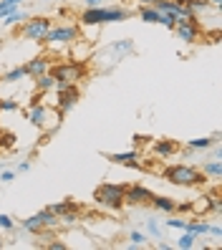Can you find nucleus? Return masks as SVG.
Instances as JSON below:
<instances>
[{"label":"nucleus","mask_w":222,"mask_h":250,"mask_svg":"<svg viewBox=\"0 0 222 250\" xmlns=\"http://www.w3.org/2000/svg\"><path fill=\"white\" fill-rule=\"evenodd\" d=\"M131 18V10L121 5H99V8H83L79 16L81 28H99V25H111V23H124Z\"/></svg>","instance_id":"f257e3e1"},{"label":"nucleus","mask_w":222,"mask_h":250,"mask_svg":"<svg viewBox=\"0 0 222 250\" xmlns=\"http://www.w3.org/2000/svg\"><path fill=\"white\" fill-rule=\"evenodd\" d=\"M161 177L174 187H207V182H210L195 165H184V162L164 167L161 169Z\"/></svg>","instance_id":"f03ea898"},{"label":"nucleus","mask_w":222,"mask_h":250,"mask_svg":"<svg viewBox=\"0 0 222 250\" xmlns=\"http://www.w3.org/2000/svg\"><path fill=\"white\" fill-rule=\"evenodd\" d=\"M28 122H31L36 129L40 131H46V134H51V131H56L58 126H61L63 122V114L58 111L56 106H48L46 101H40V104H33V106H28Z\"/></svg>","instance_id":"7ed1b4c3"},{"label":"nucleus","mask_w":222,"mask_h":250,"mask_svg":"<svg viewBox=\"0 0 222 250\" xmlns=\"http://www.w3.org/2000/svg\"><path fill=\"white\" fill-rule=\"evenodd\" d=\"M124 189H126V185L103 182V185L96 187L94 202L99 205V208L109 210V212H119V210H124Z\"/></svg>","instance_id":"20e7f679"},{"label":"nucleus","mask_w":222,"mask_h":250,"mask_svg":"<svg viewBox=\"0 0 222 250\" xmlns=\"http://www.w3.org/2000/svg\"><path fill=\"white\" fill-rule=\"evenodd\" d=\"M76 38H81V25L79 23H61V25H51V31L46 33V38H43V43L56 51H68V46Z\"/></svg>","instance_id":"39448f33"},{"label":"nucleus","mask_w":222,"mask_h":250,"mask_svg":"<svg viewBox=\"0 0 222 250\" xmlns=\"http://www.w3.org/2000/svg\"><path fill=\"white\" fill-rule=\"evenodd\" d=\"M46 228L48 230H58V228H61V225H58V215L51 208H43L36 215L20 220V230L23 232H31V235H38L40 230H46Z\"/></svg>","instance_id":"423d86ee"},{"label":"nucleus","mask_w":222,"mask_h":250,"mask_svg":"<svg viewBox=\"0 0 222 250\" xmlns=\"http://www.w3.org/2000/svg\"><path fill=\"white\" fill-rule=\"evenodd\" d=\"M131 53H134V41H131V38L111 41V43H106L101 51H94V56H106V61H109L106 71H111L116 63H121V58H126V56H131Z\"/></svg>","instance_id":"0eeeda50"},{"label":"nucleus","mask_w":222,"mask_h":250,"mask_svg":"<svg viewBox=\"0 0 222 250\" xmlns=\"http://www.w3.org/2000/svg\"><path fill=\"white\" fill-rule=\"evenodd\" d=\"M51 25H53V18H48V16H31L25 23H20V38L43 43L46 33L51 31Z\"/></svg>","instance_id":"6e6552de"},{"label":"nucleus","mask_w":222,"mask_h":250,"mask_svg":"<svg viewBox=\"0 0 222 250\" xmlns=\"http://www.w3.org/2000/svg\"><path fill=\"white\" fill-rule=\"evenodd\" d=\"M51 76L61 83H79L86 76V63H76V61L51 63Z\"/></svg>","instance_id":"1a4fd4ad"},{"label":"nucleus","mask_w":222,"mask_h":250,"mask_svg":"<svg viewBox=\"0 0 222 250\" xmlns=\"http://www.w3.org/2000/svg\"><path fill=\"white\" fill-rule=\"evenodd\" d=\"M152 197H154V192L149 187H144V185H126V189H124V205L126 208H146V205L152 202Z\"/></svg>","instance_id":"9d476101"},{"label":"nucleus","mask_w":222,"mask_h":250,"mask_svg":"<svg viewBox=\"0 0 222 250\" xmlns=\"http://www.w3.org/2000/svg\"><path fill=\"white\" fill-rule=\"evenodd\" d=\"M56 94V109L61 111L63 116L79 104V99H81V89H79V83H68L66 89H61V91H53Z\"/></svg>","instance_id":"9b49d317"},{"label":"nucleus","mask_w":222,"mask_h":250,"mask_svg":"<svg viewBox=\"0 0 222 250\" xmlns=\"http://www.w3.org/2000/svg\"><path fill=\"white\" fill-rule=\"evenodd\" d=\"M106 159L111 165H119V167H131V169H146V162L144 154L137 149H129V152H116V154H106Z\"/></svg>","instance_id":"f8f14e48"},{"label":"nucleus","mask_w":222,"mask_h":250,"mask_svg":"<svg viewBox=\"0 0 222 250\" xmlns=\"http://www.w3.org/2000/svg\"><path fill=\"white\" fill-rule=\"evenodd\" d=\"M172 31L177 33V38L182 43L192 46V43H200V38H202V23H200V18L197 21H182V23H177Z\"/></svg>","instance_id":"ddd939ff"},{"label":"nucleus","mask_w":222,"mask_h":250,"mask_svg":"<svg viewBox=\"0 0 222 250\" xmlns=\"http://www.w3.org/2000/svg\"><path fill=\"white\" fill-rule=\"evenodd\" d=\"M149 146H152L154 159H169L174 154H180V149H182V146L177 144L174 139H152Z\"/></svg>","instance_id":"4468645a"},{"label":"nucleus","mask_w":222,"mask_h":250,"mask_svg":"<svg viewBox=\"0 0 222 250\" xmlns=\"http://www.w3.org/2000/svg\"><path fill=\"white\" fill-rule=\"evenodd\" d=\"M68 58H71V61H76V63H88V61H91V56H94V48H91V43H83L81 38H76V41H73L71 43V46H68Z\"/></svg>","instance_id":"2eb2a0df"},{"label":"nucleus","mask_w":222,"mask_h":250,"mask_svg":"<svg viewBox=\"0 0 222 250\" xmlns=\"http://www.w3.org/2000/svg\"><path fill=\"white\" fill-rule=\"evenodd\" d=\"M23 66H25L28 79H36V76H40V73H48V71H51V58H48L46 53H40V56L31 58V61L23 63Z\"/></svg>","instance_id":"dca6fc26"},{"label":"nucleus","mask_w":222,"mask_h":250,"mask_svg":"<svg viewBox=\"0 0 222 250\" xmlns=\"http://www.w3.org/2000/svg\"><path fill=\"white\" fill-rule=\"evenodd\" d=\"M207 212H212V197L207 195V192L189 202V215H192V217H202V215H207Z\"/></svg>","instance_id":"f3484780"},{"label":"nucleus","mask_w":222,"mask_h":250,"mask_svg":"<svg viewBox=\"0 0 222 250\" xmlns=\"http://www.w3.org/2000/svg\"><path fill=\"white\" fill-rule=\"evenodd\" d=\"M28 18H31V13H28L23 5L20 8H16L13 13H8V16L0 21V25H3V31H10V28H16V25H20V23H25Z\"/></svg>","instance_id":"a211bd4d"},{"label":"nucleus","mask_w":222,"mask_h":250,"mask_svg":"<svg viewBox=\"0 0 222 250\" xmlns=\"http://www.w3.org/2000/svg\"><path fill=\"white\" fill-rule=\"evenodd\" d=\"M149 205H152L157 212H161V215H174V205H177V200L169 197V195H154Z\"/></svg>","instance_id":"6ab92c4d"},{"label":"nucleus","mask_w":222,"mask_h":250,"mask_svg":"<svg viewBox=\"0 0 222 250\" xmlns=\"http://www.w3.org/2000/svg\"><path fill=\"white\" fill-rule=\"evenodd\" d=\"M200 172L204 174L207 180L220 182V180H222V159H210V162H202Z\"/></svg>","instance_id":"aec40b11"},{"label":"nucleus","mask_w":222,"mask_h":250,"mask_svg":"<svg viewBox=\"0 0 222 250\" xmlns=\"http://www.w3.org/2000/svg\"><path fill=\"white\" fill-rule=\"evenodd\" d=\"M212 144H215V139H212V137H200V139H187V142H184V146H187L189 152H195V154H197V152L207 154Z\"/></svg>","instance_id":"412c9836"},{"label":"nucleus","mask_w":222,"mask_h":250,"mask_svg":"<svg viewBox=\"0 0 222 250\" xmlns=\"http://www.w3.org/2000/svg\"><path fill=\"white\" fill-rule=\"evenodd\" d=\"M81 223V210H66L58 215V225L61 228H76Z\"/></svg>","instance_id":"4be33fe9"},{"label":"nucleus","mask_w":222,"mask_h":250,"mask_svg":"<svg viewBox=\"0 0 222 250\" xmlns=\"http://www.w3.org/2000/svg\"><path fill=\"white\" fill-rule=\"evenodd\" d=\"M33 83H36V91H40V94H48V91H53V83H56V79L51 76V71H48V73H40V76H36V79H33Z\"/></svg>","instance_id":"5701e85b"},{"label":"nucleus","mask_w":222,"mask_h":250,"mask_svg":"<svg viewBox=\"0 0 222 250\" xmlns=\"http://www.w3.org/2000/svg\"><path fill=\"white\" fill-rule=\"evenodd\" d=\"M23 79H28L25 66H16V68H8L0 81H3V83H18V81H23Z\"/></svg>","instance_id":"b1692460"},{"label":"nucleus","mask_w":222,"mask_h":250,"mask_svg":"<svg viewBox=\"0 0 222 250\" xmlns=\"http://www.w3.org/2000/svg\"><path fill=\"white\" fill-rule=\"evenodd\" d=\"M137 13H139V21H144V23H157L159 21V10L154 5H137Z\"/></svg>","instance_id":"393cba45"},{"label":"nucleus","mask_w":222,"mask_h":250,"mask_svg":"<svg viewBox=\"0 0 222 250\" xmlns=\"http://www.w3.org/2000/svg\"><path fill=\"white\" fill-rule=\"evenodd\" d=\"M149 245V235L144 230H131L129 232V248H146Z\"/></svg>","instance_id":"a878e982"},{"label":"nucleus","mask_w":222,"mask_h":250,"mask_svg":"<svg viewBox=\"0 0 222 250\" xmlns=\"http://www.w3.org/2000/svg\"><path fill=\"white\" fill-rule=\"evenodd\" d=\"M195 245H197V235H192L187 230H182V238H177L174 243V248H180V250H192Z\"/></svg>","instance_id":"bb28decb"},{"label":"nucleus","mask_w":222,"mask_h":250,"mask_svg":"<svg viewBox=\"0 0 222 250\" xmlns=\"http://www.w3.org/2000/svg\"><path fill=\"white\" fill-rule=\"evenodd\" d=\"M182 3L195 13V16H200V13H207V10H212L210 5V0H182Z\"/></svg>","instance_id":"cd10ccee"},{"label":"nucleus","mask_w":222,"mask_h":250,"mask_svg":"<svg viewBox=\"0 0 222 250\" xmlns=\"http://www.w3.org/2000/svg\"><path fill=\"white\" fill-rule=\"evenodd\" d=\"M144 232L152 235V238H161V223L157 217H149V220H146V225H144Z\"/></svg>","instance_id":"c85d7f7f"},{"label":"nucleus","mask_w":222,"mask_h":250,"mask_svg":"<svg viewBox=\"0 0 222 250\" xmlns=\"http://www.w3.org/2000/svg\"><path fill=\"white\" fill-rule=\"evenodd\" d=\"M23 5V0H0V21H3L8 13H13L16 8Z\"/></svg>","instance_id":"c756f323"},{"label":"nucleus","mask_w":222,"mask_h":250,"mask_svg":"<svg viewBox=\"0 0 222 250\" xmlns=\"http://www.w3.org/2000/svg\"><path fill=\"white\" fill-rule=\"evenodd\" d=\"M48 208L56 212V215H61V212H66V210H81L73 200H63V202H56V205H48Z\"/></svg>","instance_id":"7c9ffc66"},{"label":"nucleus","mask_w":222,"mask_h":250,"mask_svg":"<svg viewBox=\"0 0 222 250\" xmlns=\"http://www.w3.org/2000/svg\"><path fill=\"white\" fill-rule=\"evenodd\" d=\"M159 25H164L167 31H172V28L177 25V21H174V16L172 13H167V10H159V21H157Z\"/></svg>","instance_id":"2f4dec72"},{"label":"nucleus","mask_w":222,"mask_h":250,"mask_svg":"<svg viewBox=\"0 0 222 250\" xmlns=\"http://www.w3.org/2000/svg\"><path fill=\"white\" fill-rule=\"evenodd\" d=\"M0 230H3V232H13V230H16V220H13L10 215H5V212H0Z\"/></svg>","instance_id":"473e14b6"},{"label":"nucleus","mask_w":222,"mask_h":250,"mask_svg":"<svg viewBox=\"0 0 222 250\" xmlns=\"http://www.w3.org/2000/svg\"><path fill=\"white\" fill-rule=\"evenodd\" d=\"M20 104L16 99H0V111H18Z\"/></svg>","instance_id":"72a5a7b5"},{"label":"nucleus","mask_w":222,"mask_h":250,"mask_svg":"<svg viewBox=\"0 0 222 250\" xmlns=\"http://www.w3.org/2000/svg\"><path fill=\"white\" fill-rule=\"evenodd\" d=\"M164 225L172 228V230H184V228H187V220H182V217H169V220H164Z\"/></svg>","instance_id":"f704fd0d"},{"label":"nucleus","mask_w":222,"mask_h":250,"mask_svg":"<svg viewBox=\"0 0 222 250\" xmlns=\"http://www.w3.org/2000/svg\"><path fill=\"white\" fill-rule=\"evenodd\" d=\"M43 248H48V250H66L68 245H66L63 240H53V238H51V240H48L46 245H43Z\"/></svg>","instance_id":"c9c22d12"},{"label":"nucleus","mask_w":222,"mask_h":250,"mask_svg":"<svg viewBox=\"0 0 222 250\" xmlns=\"http://www.w3.org/2000/svg\"><path fill=\"white\" fill-rule=\"evenodd\" d=\"M13 180H16V172H13V169H3V172H0V182H3V185H10Z\"/></svg>","instance_id":"e433bc0d"},{"label":"nucleus","mask_w":222,"mask_h":250,"mask_svg":"<svg viewBox=\"0 0 222 250\" xmlns=\"http://www.w3.org/2000/svg\"><path fill=\"white\" fill-rule=\"evenodd\" d=\"M207 235H212L215 240H220V238H222V228H220V223H210V230H207Z\"/></svg>","instance_id":"4c0bfd02"},{"label":"nucleus","mask_w":222,"mask_h":250,"mask_svg":"<svg viewBox=\"0 0 222 250\" xmlns=\"http://www.w3.org/2000/svg\"><path fill=\"white\" fill-rule=\"evenodd\" d=\"M0 144H3V146H13V144H16V137H13V134H3V137H0Z\"/></svg>","instance_id":"58836bf2"},{"label":"nucleus","mask_w":222,"mask_h":250,"mask_svg":"<svg viewBox=\"0 0 222 250\" xmlns=\"http://www.w3.org/2000/svg\"><path fill=\"white\" fill-rule=\"evenodd\" d=\"M174 212H180V215L189 212V202H177V205H174Z\"/></svg>","instance_id":"ea45409f"},{"label":"nucleus","mask_w":222,"mask_h":250,"mask_svg":"<svg viewBox=\"0 0 222 250\" xmlns=\"http://www.w3.org/2000/svg\"><path fill=\"white\" fill-rule=\"evenodd\" d=\"M103 5V0H83V8H99Z\"/></svg>","instance_id":"a19ab883"},{"label":"nucleus","mask_w":222,"mask_h":250,"mask_svg":"<svg viewBox=\"0 0 222 250\" xmlns=\"http://www.w3.org/2000/svg\"><path fill=\"white\" fill-rule=\"evenodd\" d=\"M28 169H31V162H20V165H18V172H28Z\"/></svg>","instance_id":"79ce46f5"},{"label":"nucleus","mask_w":222,"mask_h":250,"mask_svg":"<svg viewBox=\"0 0 222 250\" xmlns=\"http://www.w3.org/2000/svg\"><path fill=\"white\" fill-rule=\"evenodd\" d=\"M134 3H137V5H154L157 0H134Z\"/></svg>","instance_id":"37998d69"},{"label":"nucleus","mask_w":222,"mask_h":250,"mask_svg":"<svg viewBox=\"0 0 222 250\" xmlns=\"http://www.w3.org/2000/svg\"><path fill=\"white\" fill-rule=\"evenodd\" d=\"M157 248H159V250H172L174 245H169V243H157Z\"/></svg>","instance_id":"c03bdc74"},{"label":"nucleus","mask_w":222,"mask_h":250,"mask_svg":"<svg viewBox=\"0 0 222 250\" xmlns=\"http://www.w3.org/2000/svg\"><path fill=\"white\" fill-rule=\"evenodd\" d=\"M210 5H212V8H220V5H222V0H210Z\"/></svg>","instance_id":"a18cd8bd"},{"label":"nucleus","mask_w":222,"mask_h":250,"mask_svg":"<svg viewBox=\"0 0 222 250\" xmlns=\"http://www.w3.org/2000/svg\"><path fill=\"white\" fill-rule=\"evenodd\" d=\"M3 245H5V240H3V235H0V250H3Z\"/></svg>","instance_id":"49530a36"}]
</instances>
